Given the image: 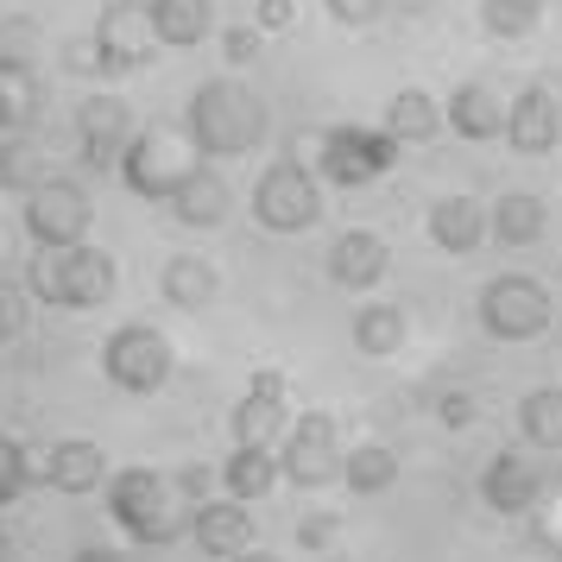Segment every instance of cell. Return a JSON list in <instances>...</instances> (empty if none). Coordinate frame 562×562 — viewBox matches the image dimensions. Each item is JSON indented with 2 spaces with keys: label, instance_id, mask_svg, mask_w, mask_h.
Instances as JSON below:
<instances>
[{
  "label": "cell",
  "instance_id": "obj_1",
  "mask_svg": "<svg viewBox=\"0 0 562 562\" xmlns=\"http://www.w3.org/2000/svg\"><path fill=\"white\" fill-rule=\"evenodd\" d=\"M102 499H108V518L121 525V537H133L139 550H171L178 537H190L196 506H203L183 486V474H165V468H121L102 486Z\"/></svg>",
  "mask_w": 562,
  "mask_h": 562
},
{
  "label": "cell",
  "instance_id": "obj_2",
  "mask_svg": "<svg viewBox=\"0 0 562 562\" xmlns=\"http://www.w3.org/2000/svg\"><path fill=\"white\" fill-rule=\"evenodd\" d=\"M183 127L196 133V146L203 158H247L266 146V133H272V108L259 89L234 77H209L190 89V102H183Z\"/></svg>",
  "mask_w": 562,
  "mask_h": 562
},
{
  "label": "cell",
  "instance_id": "obj_3",
  "mask_svg": "<svg viewBox=\"0 0 562 562\" xmlns=\"http://www.w3.org/2000/svg\"><path fill=\"white\" fill-rule=\"evenodd\" d=\"M114 254L108 247H32L26 259V291L45 310H102L114 297Z\"/></svg>",
  "mask_w": 562,
  "mask_h": 562
},
{
  "label": "cell",
  "instance_id": "obj_4",
  "mask_svg": "<svg viewBox=\"0 0 562 562\" xmlns=\"http://www.w3.org/2000/svg\"><path fill=\"white\" fill-rule=\"evenodd\" d=\"M196 171H203V146L183 121H146L121 158V183L139 203H171Z\"/></svg>",
  "mask_w": 562,
  "mask_h": 562
},
{
  "label": "cell",
  "instance_id": "obj_5",
  "mask_svg": "<svg viewBox=\"0 0 562 562\" xmlns=\"http://www.w3.org/2000/svg\"><path fill=\"white\" fill-rule=\"evenodd\" d=\"M398 139L385 127H316V153H310V171L335 190H367L373 178H385L398 165Z\"/></svg>",
  "mask_w": 562,
  "mask_h": 562
},
{
  "label": "cell",
  "instance_id": "obj_6",
  "mask_svg": "<svg viewBox=\"0 0 562 562\" xmlns=\"http://www.w3.org/2000/svg\"><path fill=\"white\" fill-rule=\"evenodd\" d=\"M178 373V348L165 341V329L153 323H121V329H108L102 341V380L114 392H127V398H153L165 392Z\"/></svg>",
  "mask_w": 562,
  "mask_h": 562
},
{
  "label": "cell",
  "instance_id": "obj_7",
  "mask_svg": "<svg viewBox=\"0 0 562 562\" xmlns=\"http://www.w3.org/2000/svg\"><path fill=\"white\" fill-rule=\"evenodd\" d=\"M254 222L266 234H310L323 222V178L304 158H279L266 165L254 183Z\"/></svg>",
  "mask_w": 562,
  "mask_h": 562
},
{
  "label": "cell",
  "instance_id": "obj_8",
  "mask_svg": "<svg viewBox=\"0 0 562 562\" xmlns=\"http://www.w3.org/2000/svg\"><path fill=\"white\" fill-rule=\"evenodd\" d=\"M481 329L493 341H537V335H550L557 323V297H550V284H537L531 272H499V279L481 284Z\"/></svg>",
  "mask_w": 562,
  "mask_h": 562
},
{
  "label": "cell",
  "instance_id": "obj_9",
  "mask_svg": "<svg viewBox=\"0 0 562 562\" xmlns=\"http://www.w3.org/2000/svg\"><path fill=\"white\" fill-rule=\"evenodd\" d=\"M279 461H284V481L297 486V493H316V486L341 481V468H348L341 417L335 411H297V424L279 442Z\"/></svg>",
  "mask_w": 562,
  "mask_h": 562
},
{
  "label": "cell",
  "instance_id": "obj_10",
  "mask_svg": "<svg viewBox=\"0 0 562 562\" xmlns=\"http://www.w3.org/2000/svg\"><path fill=\"white\" fill-rule=\"evenodd\" d=\"M89 215H95V203H89L82 178H45L26 196V209H20L32 247H82L89 240Z\"/></svg>",
  "mask_w": 562,
  "mask_h": 562
},
{
  "label": "cell",
  "instance_id": "obj_11",
  "mask_svg": "<svg viewBox=\"0 0 562 562\" xmlns=\"http://www.w3.org/2000/svg\"><path fill=\"white\" fill-rule=\"evenodd\" d=\"M486 512H499V518H531L537 499L550 493V474H543V461H531L525 449H493L481 461V481H474Z\"/></svg>",
  "mask_w": 562,
  "mask_h": 562
},
{
  "label": "cell",
  "instance_id": "obj_12",
  "mask_svg": "<svg viewBox=\"0 0 562 562\" xmlns=\"http://www.w3.org/2000/svg\"><path fill=\"white\" fill-rule=\"evenodd\" d=\"M95 45H102L108 77H133L158 57V32H153V7L146 0H108L95 20Z\"/></svg>",
  "mask_w": 562,
  "mask_h": 562
},
{
  "label": "cell",
  "instance_id": "obj_13",
  "mask_svg": "<svg viewBox=\"0 0 562 562\" xmlns=\"http://www.w3.org/2000/svg\"><path fill=\"white\" fill-rule=\"evenodd\" d=\"M133 133H139L133 127V108L121 102V95H108V89L77 108V158L89 171H121Z\"/></svg>",
  "mask_w": 562,
  "mask_h": 562
},
{
  "label": "cell",
  "instance_id": "obj_14",
  "mask_svg": "<svg viewBox=\"0 0 562 562\" xmlns=\"http://www.w3.org/2000/svg\"><path fill=\"white\" fill-rule=\"evenodd\" d=\"M284 411H291V385H284V373L279 367H259L254 380H247V392L234 398V411H228V436L234 442H284Z\"/></svg>",
  "mask_w": 562,
  "mask_h": 562
},
{
  "label": "cell",
  "instance_id": "obj_15",
  "mask_svg": "<svg viewBox=\"0 0 562 562\" xmlns=\"http://www.w3.org/2000/svg\"><path fill=\"white\" fill-rule=\"evenodd\" d=\"M557 139H562V95L550 82H525L506 114V146L525 158H543L557 153Z\"/></svg>",
  "mask_w": 562,
  "mask_h": 562
},
{
  "label": "cell",
  "instance_id": "obj_16",
  "mask_svg": "<svg viewBox=\"0 0 562 562\" xmlns=\"http://www.w3.org/2000/svg\"><path fill=\"white\" fill-rule=\"evenodd\" d=\"M38 481L52 486V493L82 499V493H95V486L114 481V468H108L102 442H89V436H64V442H52V449L38 456Z\"/></svg>",
  "mask_w": 562,
  "mask_h": 562
},
{
  "label": "cell",
  "instance_id": "obj_17",
  "mask_svg": "<svg viewBox=\"0 0 562 562\" xmlns=\"http://www.w3.org/2000/svg\"><path fill=\"white\" fill-rule=\"evenodd\" d=\"M430 247H442L449 259H468L481 254L486 240H493V203H481V196H436L430 203Z\"/></svg>",
  "mask_w": 562,
  "mask_h": 562
},
{
  "label": "cell",
  "instance_id": "obj_18",
  "mask_svg": "<svg viewBox=\"0 0 562 562\" xmlns=\"http://www.w3.org/2000/svg\"><path fill=\"white\" fill-rule=\"evenodd\" d=\"M329 284H341V291H373V284L392 272V247H385V234L373 228H348L329 240Z\"/></svg>",
  "mask_w": 562,
  "mask_h": 562
},
{
  "label": "cell",
  "instance_id": "obj_19",
  "mask_svg": "<svg viewBox=\"0 0 562 562\" xmlns=\"http://www.w3.org/2000/svg\"><path fill=\"white\" fill-rule=\"evenodd\" d=\"M190 537H196V550L215 562H234L254 550V512L240 506V499H209V506H196V525H190Z\"/></svg>",
  "mask_w": 562,
  "mask_h": 562
},
{
  "label": "cell",
  "instance_id": "obj_20",
  "mask_svg": "<svg viewBox=\"0 0 562 562\" xmlns=\"http://www.w3.org/2000/svg\"><path fill=\"white\" fill-rule=\"evenodd\" d=\"M442 108H449V133H456V139H468V146L506 139L512 102H499V89H493V82H461V89H456Z\"/></svg>",
  "mask_w": 562,
  "mask_h": 562
},
{
  "label": "cell",
  "instance_id": "obj_21",
  "mask_svg": "<svg viewBox=\"0 0 562 562\" xmlns=\"http://www.w3.org/2000/svg\"><path fill=\"white\" fill-rule=\"evenodd\" d=\"M279 481H284V461H279V449H266V442H234L228 461H222V493L240 499V506L266 499Z\"/></svg>",
  "mask_w": 562,
  "mask_h": 562
},
{
  "label": "cell",
  "instance_id": "obj_22",
  "mask_svg": "<svg viewBox=\"0 0 562 562\" xmlns=\"http://www.w3.org/2000/svg\"><path fill=\"white\" fill-rule=\"evenodd\" d=\"M171 215H178L183 228L215 234V228H222V222L234 215V190H228V178H222L215 165H203V171L183 183L178 196H171Z\"/></svg>",
  "mask_w": 562,
  "mask_h": 562
},
{
  "label": "cell",
  "instance_id": "obj_23",
  "mask_svg": "<svg viewBox=\"0 0 562 562\" xmlns=\"http://www.w3.org/2000/svg\"><path fill=\"white\" fill-rule=\"evenodd\" d=\"M158 291H165V304L183 310V316H196L222 297V272L196 254H171L165 259V272H158Z\"/></svg>",
  "mask_w": 562,
  "mask_h": 562
},
{
  "label": "cell",
  "instance_id": "obj_24",
  "mask_svg": "<svg viewBox=\"0 0 562 562\" xmlns=\"http://www.w3.org/2000/svg\"><path fill=\"white\" fill-rule=\"evenodd\" d=\"M398 146H430L436 133L449 127V108L436 102L430 89H398L392 102H385V121H380Z\"/></svg>",
  "mask_w": 562,
  "mask_h": 562
},
{
  "label": "cell",
  "instance_id": "obj_25",
  "mask_svg": "<svg viewBox=\"0 0 562 562\" xmlns=\"http://www.w3.org/2000/svg\"><path fill=\"white\" fill-rule=\"evenodd\" d=\"M550 228V203L537 190H506L493 203V247H537Z\"/></svg>",
  "mask_w": 562,
  "mask_h": 562
},
{
  "label": "cell",
  "instance_id": "obj_26",
  "mask_svg": "<svg viewBox=\"0 0 562 562\" xmlns=\"http://www.w3.org/2000/svg\"><path fill=\"white\" fill-rule=\"evenodd\" d=\"M355 355H367V360H392L398 348L411 341V316H405V304H360L355 310Z\"/></svg>",
  "mask_w": 562,
  "mask_h": 562
},
{
  "label": "cell",
  "instance_id": "obj_27",
  "mask_svg": "<svg viewBox=\"0 0 562 562\" xmlns=\"http://www.w3.org/2000/svg\"><path fill=\"white\" fill-rule=\"evenodd\" d=\"M146 7H153L158 45H171V52H190L215 32V0H146Z\"/></svg>",
  "mask_w": 562,
  "mask_h": 562
},
{
  "label": "cell",
  "instance_id": "obj_28",
  "mask_svg": "<svg viewBox=\"0 0 562 562\" xmlns=\"http://www.w3.org/2000/svg\"><path fill=\"white\" fill-rule=\"evenodd\" d=\"M518 436L537 456H562V385H531L518 398Z\"/></svg>",
  "mask_w": 562,
  "mask_h": 562
},
{
  "label": "cell",
  "instance_id": "obj_29",
  "mask_svg": "<svg viewBox=\"0 0 562 562\" xmlns=\"http://www.w3.org/2000/svg\"><path fill=\"white\" fill-rule=\"evenodd\" d=\"M45 183V146L32 133H7L0 139V190L7 196H32Z\"/></svg>",
  "mask_w": 562,
  "mask_h": 562
},
{
  "label": "cell",
  "instance_id": "obj_30",
  "mask_svg": "<svg viewBox=\"0 0 562 562\" xmlns=\"http://www.w3.org/2000/svg\"><path fill=\"white\" fill-rule=\"evenodd\" d=\"M38 108H45L38 70H7V77H0V139H7V133H32Z\"/></svg>",
  "mask_w": 562,
  "mask_h": 562
},
{
  "label": "cell",
  "instance_id": "obj_31",
  "mask_svg": "<svg viewBox=\"0 0 562 562\" xmlns=\"http://www.w3.org/2000/svg\"><path fill=\"white\" fill-rule=\"evenodd\" d=\"M341 481H348V493H360V499H380L385 486L398 481V456H392L385 442H355V449H348V468H341Z\"/></svg>",
  "mask_w": 562,
  "mask_h": 562
},
{
  "label": "cell",
  "instance_id": "obj_32",
  "mask_svg": "<svg viewBox=\"0 0 562 562\" xmlns=\"http://www.w3.org/2000/svg\"><path fill=\"white\" fill-rule=\"evenodd\" d=\"M481 26H486V38H499V45L531 38V32L543 26V0H481Z\"/></svg>",
  "mask_w": 562,
  "mask_h": 562
},
{
  "label": "cell",
  "instance_id": "obj_33",
  "mask_svg": "<svg viewBox=\"0 0 562 562\" xmlns=\"http://www.w3.org/2000/svg\"><path fill=\"white\" fill-rule=\"evenodd\" d=\"M32 481H38V461L26 456V442H20V436L0 430V512L13 506V499H26Z\"/></svg>",
  "mask_w": 562,
  "mask_h": 562
},
{
  "label": "cell",
  "instance_id": "obj_34",
  "mask_svg": "<svg viewBox=\"0 0 562 562\" xmlns=\"http://www.w3.org/2000/svg\"><path fill=\"white\" fill-rule=\"evenodd\" d=\"M7 70H38V26H32L26 13L0 20V77Z\"/></svg>",
  "mask_w": 562,
  "mask_h": 562
},
{
  "label": "cell",
  "instance_id": "obj_35",
  "mask_svg": "<svg viewBox=\"0 0 562 562\" xmlns=\"http://www.w3.org/2000/svg\"><path fill=\"white\" fill-rule=\"evenodd\" d=\"M531 537H537V550L557 562L562 557V474L550 481V493L537 499V512H531Z\"/></svg>",
  "mask_w": 562,
  "mask_h": 562
},
{
  "label": "cell",
  "instance_id": "obj_36",
  "mask_svg": "<svg viewBox=\"0 0 562 562\" xmlns=\"http://www.w3.org/2000/svg\"><path fill=\"white\" fill-rule=\"evenodd\" d=\"M32 304H38V297L26 291V279H0V341H20V335H26Z\"/></svg>",
  "mask_w": 562,
  "mask_h": 562
},
{
  "label": "cell",
  "instance_id": "obj_37",
  "mask_svg": "<svg viewBox=\"0 0 562 562\" xmlns=\"http://www.w3.org/2000/svg\"><path fill=\"white\" fill-rule=\"evenodd\" d=\"M474 417H481L474 385H442V392H436V424H442V430H468Z\"/></svg>",
  "mask_w": 562,
  "mask_h": 562
},
{
  "label": "cell",
  "instance_id": "obj_38",
  "mask_svg": "<svg viewBox=\"0 0 562 562\" xmlns=\"http://www.w3.org/2000/svg\"><path fill=\"white\" fill-rule=\"evenodd\" d=\"M64 70H70V77H108L95 32H89V38H64Z\"/></svg>",
  "mask_w": 562,
  "mask_h": 562
},
{
  "label": "cell",
  "instance_id": "obj_39",
  "mask_svg": "<svg viewBox=\"0 0 562 562\" xmlns=\"http://www.w3.org/2000/svg\"><path fill=\"white\" fill-rule=\"evenodd\" d=\"M259 38H266V32H259L254 20H247V26H228V32H222V64L247 70V64L259 57Z\"/></svg>",
  "mask_w": 562,
  "mask_h": 562
},
{
  "label": "cell",
  "instance_id": "obj_40",
  "mask_svg": "<svg viewBox=\"0 0 562 562\" xmlns=\"http://www.w3.org/2000/svg\"><path fill=\"white\" fill-rule=\"evenodd\" d=\"M335 537H341V512H310V518H297V550H329Z\"/></svg>",
  "mask_w": 562,
  "mask_h": 562
},
{
  "label": "cell",
  "instance_id": "obj_41",
  "mask_svg": "<svg viewBox=\"0 0 562 562\" xmlns=\"http://www.w3.org/2000/svg\"><path fill=\"white\" fill-rule=\"evenodd\" d=\"M323 7H329L335 26H373V20H380L392 0H323Z\"/></svg>",
  "mask_w": 562,
  "mask_h": 562
},
{
  "label": "cell",
  "instance_id": "obj_42",
  "mask_svg": "<svg viewBox=\"0 0 562 562\" xmlns=\"http://www.w3.org/2000/svg\"><path fill=\"white\" fill-rule=\"evenodd\" d=\"M254 26L259 32H291L297 26V0H254Z\"/></svg>",
  "mask_w": 562,
  "mask_h": 562
},
{
  "label": "cell",
  "instance_id": "obj_43",
  "mask_svg": "<svg viewBox=\"0 0 562 562\" xmlns=\"http://www.w3.org/2000/svg\"><path fill=\"white\" fill-rule=\"evenodd\" d=\"M70 562H133V557H127V550H114V543H82Z\"/></svg>",
  "mask_w": 562,
  "mask_h": 562
},
{
  "label": "cell",
  "instance_id": "obj_44",
  "mask_svg": "<svg viewBox=\"0 0 562 562\" xmlns=\"http://www.w3.org/2000/svg\"><path fill=\"white\" fill-rule=\"evenodd\" d=\"M234 562H284V557H279V550H259V543H254L247 557H234Z\"/></svg>",
  "mask_w": 562,
  "mask_h": 562
},
{
  "label": "cell",
  "instance_id": "obj_45",
  "mask_svg": "<svg viewBox=\"0 0 562 562\" xmlns=\"http://www.w3.org/2000/svg\"><path fill=\"white\" fill-rule=\"evenodd\" d=\"M0 562H13V543H7V531H0Z\"/></svg>",
  "mask_w": 562,
  "mask_h": 562
}]
</instances>
